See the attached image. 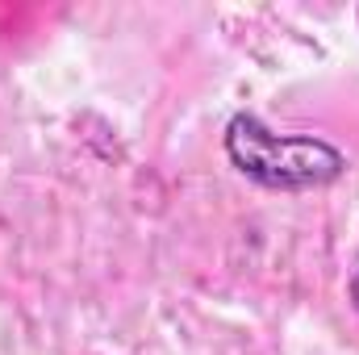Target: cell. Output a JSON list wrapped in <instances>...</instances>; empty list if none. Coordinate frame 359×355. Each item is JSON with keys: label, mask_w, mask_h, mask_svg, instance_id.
<instances>
[{"label": "cell", "mask_w": 359, "mask_h": 355, "mask_svg": "<svg viewBox=\"0 0 359 355\" xmlns=\"http://www.w3.org/2000/svg\"><path fill=\"white\" fill-rule=\"evenodd\" d=\"M226 159L247 180L280 188V192H305L322 188L343 176L347 159L334 142L313 138V134H276L255 113H234L222 134Z\"/></svg>", "instance_id": "1"}, {"label": "cell", "mask_w": 359, "mask_h": 355, "mask_svg": "<svg viewBox=\"0 0 359 355\" xmlns=\"http://www.w3.org/2000/svg\"><path fill=\"white\" fill-rule=\"evenodd\" d=\"M351 305L359 309V255H355V272H351Z\"/></svg>", "instance_id": "2"}]
</instances>
